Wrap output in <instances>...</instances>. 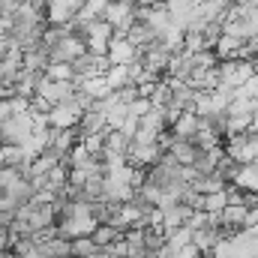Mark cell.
<instances>
[{
  "label": "cell",
  "instance_id": "6da1fadb",
  "mask_svg": "<svg viewBox=\"0 0 258 258\" xmlns=\"http://www.w3.org/2000/svg\"><path fill=\"white\" fill-rule=\"evenodd\" d=\"M141 48H135L129 39H123V36H114L111 39V45H108V63L111 66H132L141 60Z\"/></svg>",
  "mask_w": 258,
  "mask_h": 258
},
{
  "label": "cell",
  "instance_id": "7a4b0ae2",
  "mask_svg": "<svg viewBox=\"0 0 258 258\" xmlns=\"http://www.w3.org/2000/svg\"><path fill=\"white\" fill-rule=\"evenodd\" d=\"M81 54H87V45H84L81 39H75V36H66L63 42L51 51V60H54V63H72V60H78Z\"/></svg>",
  "mask_w": 258,
  "mask_h": 258
},
{
  "label": "cell",
  "instance_id": "3957f363",
  "mask_svg": "<svg viewBox=\"0 0 258 258\" xmlns=\"http://www.w3.org/2000/svg\"><path fill=\"white\" fill-rule=\"evenodd\" d=\"M120 237H123V234H120V231H114L111 225H99V228L93 231V243H96L99 249H108V246H111L114 240H120Z\"/></svg>",
  "mask_w": 258,
  "mask_h": 258
}]
</instances>
